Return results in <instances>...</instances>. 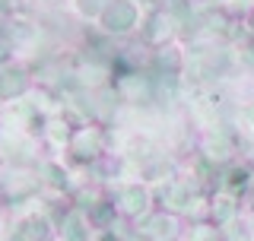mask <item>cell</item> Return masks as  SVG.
<instances>
[{"mask_svg":"<svg viewBox=\"0 0 254 241\" xmlns=\"http://www.w3.org/2000/svg\"><path fill=\"white\" fill-rule=\"evenodd\" d=\"M26 89V76L19 73V70H3L0 73V99H13V95H19Z\"/></svg>","mask_w":254,"mask_h":241,"instance_id":"6da1fadb","label":"cell"},{"mask_svg":"<svg viewBox=\"0 0 254 241\" xmlns=\"http://www.w3.org/2000/svg\"><path fill=\"white\" fill-rule=\"evenodd\" d=\"M13 241H26V238H22V235H16V238H13Z\"/></svg>","mask_w":254,"mask_h":241,"instance_id":"7a4b0ae2","label":"cell"}]
</instances>
